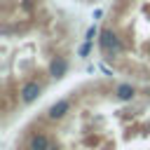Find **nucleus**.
Listing matches in <instances>:
<instances>
[{
    "instance_id": "nucleus-1",
    "label": "nucleus",
    "mask_w": 150,
    "mask_h": 150,
    "mask_svg": "<svg viewBox=\"0 0 150 150\" xmlns=\"http://www.w3.org/2000/svg\"><path fill=\"white\" fill-rule=\"evenodd\" d=\"M77 45L73 14L59 0H0L2 115L33 105L68 70Z\"/></svg>"
},
{
    "instance_id": "nucleus-2",
    "label": "nucleus",
    "mask_w": 150,
    "mask_h": 150,
    "mask_svg": "<svg viewBox=\"0 0 150 150\" xmlns=\"http://www.w3.org/2000/svg\"><path fill=\"white\" fill-rule=\"evenodd\" d=\"M105 73L150 80V0H110L96 28Z\"/></svg>"
},
{
    "instance_id": "nucleus-3",
    "label": "nucleus",
    "mask_w": 150,
    "mask_h": 150,
    "mask_svg": "<svg viewBox=\"0 0 150 150\" xmlns=\"http://www.w3.org/2000/svg\"><path fill=\"white\" fill-rule=\"evenodd\" d=\"M73 2H80V5H96V2H101V0H73Z\"/></svg>"
}]
</instances>
